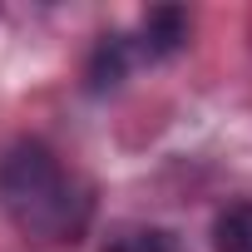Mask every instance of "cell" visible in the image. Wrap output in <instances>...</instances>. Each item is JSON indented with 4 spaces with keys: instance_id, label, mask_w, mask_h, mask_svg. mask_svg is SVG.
<instances>
[{
    "instance_id": "6da1fadb",
    "label": "cell",
    "mask_w": 252,
    "mask_h": 252,
    "mask_svg": "<svg viewBox=\"0 0 252 252\" xmlns=\"http://www.w3.org/2000/svg\"><path fill=\"white\" fill-rule=\"evenodd\" d=\"M0 213L30 242H79L94 198L50 144L20 139L0 154Z\"/></svg>"
},
{
    "instance_id": "7a4b0ae2",
    "label": "cell",
    "mask_w": 252,
    "mask_h": 252,
    "mask_svg": "<svg viewBox=\"0 0 252 252\" xmlns=\"http://www.w3.org/2000/svg\"><path fill=\"white\" fill-rule=\"evenodd\" d=\"M188 30H193L188 10L158 5V10L144 15V25H139V35H134V55H139V60H168V55H178V50L188 45Z\"/></svg>"
},
{
    "instance_id": "3957f363",
    "label": "cell",
    "mask_w": 252,
    "mask_h": 252,
    "mask_svg": "<svg viewBox=\"0 0 252 252\" xmlns=\"http://www.w3.org/2000/svg\"><path fill=\"white\" fill-rule=\"evenodd\" d=\"M134 64H139V55H134V40H129V35H104V40L94 45V60H89V89H94V94L119 89L124 74H129Z\"/></svg>"
},
{
    "instance_id": "277c9868",
    "label": "cell",
    "mask_w": 252,
    "mask_h": 252,
    "mask_svg": "<svg viewBox=\"0 0 252 252\" xmlns=\"http://www.w3.org/2000/svg\"><path fill=\"white\" fill-rule=\"evenodd\" d=\"M104 252H188V247H183V242H178V232H168V227L124 222V227H114V232H109Z\"/></svg>"
},
{
    "instance_id": "5b68a950",
    "label": "cell",
    "mask_w": 252,
    "mask_h": 252,
    "mask_svg": "<svg viewBox=\"0 0 252 252\" xmlns=\"http://www.w3.org/2000/svg\"><path fill=\"white\" fill-rule=\"evenodd\" d=\"M213 252H252V203H227L213 218Z\"/></svg>"
}]
</instances>
